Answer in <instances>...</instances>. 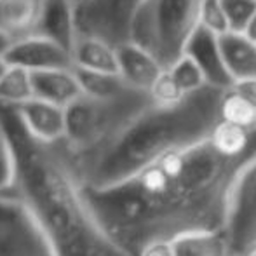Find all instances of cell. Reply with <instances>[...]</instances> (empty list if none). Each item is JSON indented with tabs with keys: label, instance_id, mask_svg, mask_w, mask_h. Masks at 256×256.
<instances>
[{
	"label": "cell",
	"instance_id": "cell-11",
	"mask_svg": "<svg viewBox=\"0 0 256 256\" xmlns=\"http://www.w3.org/2000/svg\"><path fill=\"white\" fill-rule=\"evenodd\" d=\"M34 35L51 38L72 52L78 37L75 0H42Z\"/></svg>",
	"mask_w": 256,
	"mask_h": 256
},
{
	"label": "cell",
	"instance_id": "cell-24",
	"mask_svg": "<svg viewBox=\"0 0 256 256\" xmlns=\"http://www.w3.org/2000/svg\"><path fill=\"white\" fill-rule=\"evenodd\" d=\"M14 176H16V158L14 150L7 138L6 131L0 126V196L9 194L14 185Z\"/></svg>",
	"mask_w": 256,
	"mask_h": 256
},
{
	"label": "cell",
	"instance_id": "cell-18",
	"mask_svg": "<svg viewBox=\"0 0 256 256\" xmlns=\"http://www.w3.org/2000/svg\"><path fill=\"white\" fill-rule=\"evenodd\" d=\"M171 242L174 256H230L226 236L222 230L190 232Z\"/></svg>",
	"mask_w": 256,
	"mask_h": 256
},
{
	"label": "cell",
	"instance_id": "cell-19",
	"mask_svg": "<svg viewBox=\"0 0 256 256\" xmlns=\"http://www.w3.org/2000/svg\"><path fill=\"white\" fill-rule=\"evenodd\" d=\"M75 74L82 86V92L96 98H114L131 91V86L124 80L120 74H106V72H91L84 68H75Z\"/></svg>",
	"mask_w": 256,
	"mask_h": 256
},
{
	"label": "cell",
	"instance_id": "cell-28",
	"mask_svg": "<svg viewBox=\"0 0 256 256\" xmlns=\"http://www.w3.org/2000/svg\"><path fill=\"white\" fill-rule=\"evenodd\" d=\"M12 42H14V40L9 37V35L4 34V32L0 30V54H2V56L7 52V49H9L10 46H12Z\"/></svg>",
	"mask_w": 256,
	"mask_h": 256
},
{
	"label": "cell",
	"instance_id": "cell-17",
	"mask_svg": "<svg viewBox=\"0 0 256 256\" xmlns=\"http://www.w3.org/2000/svg\"><path fill=\"white\" fill-rule=\"evenodd\" d=\"M42 0H0V30L12 40L34 35Z\"/></svg>",
	"mask_w": 256,
	"mask_h": 256
},
{
	"label": "cell",
	"instance_id": "cell-25",
	"mask_svg": "<svg viewBox=\"0 0 256 256\" xmlns=\"http://www.w3.org/2000/svg\"><path fill=\"white\" fill-rule=\"evenodd\" d=\"M200 24L214 32L216 35H223L230 32V24L228 20H226L225 9L222 6V0H202Z\"/></svg>",
	"mask_w": 256,
	"mask_h": 256
},
{
	"label": "cell",
	"instance_id": "cell-8",
	"mask_svg": "<svg viewBox=\"0 0 256 256\" xmlns=\"http://www.w3.org/2000/svg\"><path fill=\"white\" fill-rule=\"evenodd\" d=\"M140 0H84L77 4L78 34L96 35L112 46L129 40V24Z\"/></svg>",
	"mask_w": 256,
	"mask_h": 256
},
{
	"label": "cell",
	"instance_id": "cell-4",
	"mask_svg": "<svg viewBox=\"0 0 256 256\" xmlns=\"http://www.w3.org/2000/svg\"><path fill=\"white\" fill-rule=\"evenodd\" d=\"M154 103L150 92L131 89L114 98H96L82 92L64 106V142L77 162L78 172L118 134L132 117Z\"/></svg>",
	"mask_w": 256,
	"mask_h": 256
},
{
	"label": "cell",
	"instance_id": "cell-10",
	"mask_svg": "<svg viewBox=\"0 0 256 256\" xmlns=\"http://www.w3.org/2000/svg\"><path fill=\"white\" fill-rule=\"evenodd\" d=\"M185 54L199 64L209 86L225 91L236 86V80L226 68L225 58L220 48V35H216L209 28L199 23L186 42Z\"/></svg>",
	"mask_w": 256,
	"mask_h": 256
},
{
	"label": "cell",
	"instance_id": "cell-13",
	"mask_svg": "<svg viewBox=\"0 0 256 256\" xmlns=\"http://www.w3.org/2000/svg\"><path fill=\"white\" fill-rule=\"evenodd\" d=\"M115 49H117L118 74L124 77V80L131 88L140 89V91H152L154 84L166 70L155 60L154 54H150L145 48L131 40L117 46Z\"/></svg>",
	"mask_w": 256,
	"mask_h": 256
},
{
	"label": "cell",
	"instance_id": "cell-20",
	"mask_svg": "<svg viewBox=\"0 0 256 256\" xmlns=\"http://www.w3.org/2000/svg\"><path fill=\"white\" fill-rule=\"evenodd\" d=\"M34 98L32 72L21 66H9L0 77V103L20 104Z\"/></svg>",
	"mask_w": 256,
	"mask_h": 256
},
{
	"label": "cell",
	"instance_id": "cell-23",
	"mask_svg": "<svg viewBox=\"0 0 256 256\" xmlns=\"http://www.w3.org/2000/svg\"><path fill=\"white\" fill-rule=\"evenodd\" d=\"M230 32H246L256 12V0H222Z\"/></svg>",
	"mask_w": 256,
	"mask_h": 256
},
{
	"label": "cell",
	"instance_id": "cell-32",
	"mask_svg": "<svg viewBox=\"0 0 256 256\" xmlns=\"http://www.w3.org/2000/svg\"><path fill=\"white\" fill-rule=\"evenodd\" d=\"M84 2V0H75V6H77V4H82Z\"/></svg>",
	"mask_w": 256,
	"mask_h": 256
},
{
	"label": "cell",
	"instance_id": "cell-2",
	"mask_svg": "<svg viewBox=\"0 0 256 256\" xmlns=\"http://www.w3.org/2000/svg\"><path fill=\"white\" fill-rule=\"evenodd\" d=\"M0 126L16 158L9 194L21 200L56 256H129L104 232L84 192V180L64 140L42 142L12 104L0 103Z\"/></svg>",
	"mask_w": 256,
	"mask_h": 256
},
{
	"label": "cell",
	"instance_id": "cell-16",
	"mask_svg": "<svg viewBox=\"0 0 256 256\" xmlns=\"http://www.w3.org/2000/svg\"><path fill=\"white\" fill-rule=\"evenodd\" d=\"M72 60L75 68H84L91 72H106L118 74L117 49L96 35L78 34L72 49Z\"/></svg>",
	"mask_w": 256,
	"mask_h": 256
},
{
	"label": "cell",
	"instance_id": "cell-12",
	"mask_svg": "<svg viewBox=\"0 0 256 256\" xmlns=\"http://www.w3.org/2000/svg\"><path fill=\"white\" fill-rule=\"evenodd\" d=\"M12 106L16 108L23 124L35 138L42 142H60L64 138V129H66L64 106L35 96Z\"/></svg>",
	"mask_w": 256,
	"mask_h": 256
},
{
	"label": "cell",
	"instance_id": "cell-9",
	"mask_svg": "<svg viewBox=\"0 0 256 256\" xmlns=\"http://www.w3.org/2000/svg\"><path fill=\"white\" fill-rule=\"evenodd\" d=\"M4 58L10 66H21L30 72L74 68L72 52L42 35H28L14 40Z\"/></svg>",
	"mask_w": 256,
	"mask_h": 256
},
{
	"label": "cell",
	"instance_id": "cell-14",
	"mask_svg": "<svg viewBox=\"0 0 256 256\" xmlns=\"http://www.w3.org/2000/svg\"><path fill=\"white\" fill-rule=\"evenodd\" d=\"M32 86L35 98L46 100L60 106H66L82 94V86L74 68L32 72Z\"/></svg>",
	"mask_w": 256,
	"mask_h": 256
},
{
	"label": "cell",
	"instance_id": "cell-31",
	"mask_svg": "<svg viewBox=\"0 0 256 256\" xmlns=\"http://www.w3.org/2000/svg\"><path fill=\"white\" fill-rule=\"evenodd\" d=\"M248 256H256V248H254V250H253V251H251V253H250V254H248Z\"/></svg>",
	"mask_w": 256,
	"mask_h": 256
},
{
	"label": "cell",
	"instance_id": "cell-3",
	"mask_svg": "<svg viewBox=\"0 0 256 256\" xmlns=\"http://www.w3.org/2000/svg\"><path fill=\"white\" fill-rule=\"evenodd\" d=\"M223 96L225 89L208 84L176 103L148 104L80 169L84 183L114 185L164 155L211 138L222 120Z\"/></svg>",
	"mask_w": 256,
	"mask_h": 256
},
{
	"label": "cell",
	"instance_id": "cell-26",
	"mask_svg": "<svg viewBox=\"0 0 256 256\" xmlns=\"http://www.w3.org/2000/svg\"><path fill=\"white\" fill-rule=\"evenodd\" d=\"M150 94H152L155 103H162V104L176 103V102H180L183 96H186L178 89V86L174 84V80L171 78V75H169L168 70L162 72V75L158 77V80L154 84Z\"/></svg>",
	"mask_w": 256,
	"mask_h": 256
},
{
	"label": "cell",
	"instance_id": "cell-30",
	"mask_svg": "<svg viewBox=\"0 0 256 256\" xmlns=\"http://www.w3.org/2000/svg\"><path fill=\"white\" fill-rule=\"evenodd\" d=\"M9 66H10V64L7 63V60L2 56V54H0V77H2V75L6 74V72H7V68H9Z\"/></svg>",
	"mask_w": 256,
	"mask_h": 256
},
{
	"label": "cell",
	"instance_id": "cell-22",
	"mask_svg": "<svg viewBox=\"0 0 256 256\" xmlns=\"http://www.w3.org/2000/svg\"><path fill=\"white\" fill-rule=\"evenodd\" d=\"M166 70L169 72L171 78L174 80V84L178 86V89L183 94H190V92L208 86L199 64L190 56H186V54H183L178 61H174V63L169 68H166Z\"/></svg>",
	"mask_w": 256,
	"mask_h": 256
},
{
	"label": "cell",
	"instance_id": "cell-29",
	"mask_svg": "<svg viewBox=\"0 0 256 256\" xmlns=\"http://www.w3.org/2000/svg\"><path fill=\"white\" fill-rule=\"evenodd\" d=\"M244 34H246L248 37L253 38V40L256 42V12H254L253 20L250 21V24H248V28H246V32H244Z\"/></svg>",
	"mask_w": 256,
	"mask_h": 256
},
{
	"label": "cell",
	"instance_id": "cell-1",
	"mask_svg": "<svg viewBox=\"0 0 256 256\" xmlns=\"http://www.w3.org/2000/svg\"><path fill=\"white\" fill-rule=\"evenodd\" d=\"M211 140L176 150L136 174L84 192L104 232L129 256L158 240L225 228L228 196L240 166Z\"/></svg>",
	"mask_w": 256,
	"mask_h": 256
},
{
	"label": "cell",
	"instance_id": "cell-21",
	"mask_svg": "<svg viewBox=\"0 0 256 256\" xmlns=\"http://www.w3.org/2000/svg\"><path fill=\"white\" fill-rule=\"evenodd\" d=\"M222 118L248 129L256 128V104L244 98L236 89L225 91L222 102Z\"/></svg>",
	"mask_w": 256,
	"mask_h": 256
},
{
	"label": "cell",
	"instance_id": "cell-6",
	"mask_svg": "<svg viewBox=\"0 0 256 256\" xmlns=\"http://www.w3.org/2000/svg\"><path fill=\"white\" fill-rule=\"evenodd\" d=\"M223 232L230 256H248L256 248V154L240 166L236 174Z\"/></svg>",
	"mask_w": 256,
	"mask_h": 256
},
{
	"label": "cell",
	"instance_id": "cell-27",
	"mask_svg": "<svg viewBox=\"0 0 256 256\" xmlns=\"http://www.w3.org/2000/svg\"><path fill=\"white\" fill-rule=\"evenodd\" d=\"M234 89H236L237 92H240L244 98L250 100L253 104H256V78H248V80L236 82Z\"/></svg>",
	"mask_w": 256,
	"mask_h": 256
},
{
	"label": "cell",
	"instance_id": "cell-5",
	"mask_svg": "<svg viewBox=\"0 0 256 256\" xmlns=\"http://www.w3.org/2000/svg\"><path fill=\"white\" fill-rule=\"evenodd\" d=\"M202 0H140L129 24V40L145 48L164 68L185 54L200 23Z\"/></svg>",
	"mask_w": 256,
	"mask_h": 256
},
{
	"label": "cell",
	"instance_id": "cell-7",
	"mask_svg": "<svg viewBox=\"0 0 256 256\" xmlns=\"http://www.w3.org/2000/svg\"><path fill=\"white\" fill-rule=\"evenodd\" d=\"M0 256H56L32 212L12 194L0 196Z\"/></svg>",
	"mask_w": 256,
	"mask_h": 256
},
{
	"label": "cell",
	"instance_id": "cell-15",
	"mask_svg": "<svg viewBox=\"0 0 256 256\" xmlns=\"http://www.w3.org/2000/svg\"><path fill=\"white\" fill-rule=\"evenodd\" d=\"M220 48L234 80L256 78V42L244 32L220 35Z\"/></svg>",
	"mask_w": 256,
	"mask_h": 256
}]
</instances>
